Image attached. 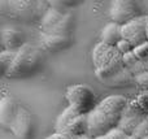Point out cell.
<instances>
[{"mask_svg": "<svg viewBox=\"0 0 148 139\" xmlns=\"http://www.w3.org/2000/svg\"><path fill=\"white\" fill-rule=\"evenodd\" d=\"M92 62L95 68V75L99 81L114 75L123 69V56L114 46H109L99 42L92 49Z\"/></svg>", "mask_w": 148, "mask_h": 139, "instance_id": "7a4b0ae2", "label": "cell"}, {"mask_svg": "<svg viewBox=\"0 0 148 139\" xmlns=\"http://www.w3.org/2000/svg\"><path fill=\"white\" fill-rule=\"evenodd\" d=\"M144 17V23H146V34H147V40H148V16H143Z\"/></svg>", "mask_w": 148, "mask_h": 139, "instance_id": "484cf974", "label": "cell"}, {"mask_svg": "<svg viewBox=\"0 0 148 139\" xmlns=\"http://www.w3.org/2000/svg\"><path fill=\"white\" fill-rule=\"evenodd\" d=\"M40 47L48 52H57L69 47L72 43L70 35H60V34H44L40 33Z\"/></svg>", "mask_w": 148, "mask_h": 139, "instance_id": "30bf717a", "label": "cell"}, {"mask_svg": "<svg viewBox=\"0 0 148 139\" xmlns=\"http://www.w3.org/2000/svg\"><path fill=\"white\" fill-rule=\"evenodd\" d=\"M17 51H9V49H4L0 53V64H1V74L5 75L9 68L12 66L13 61L16 59Z\"/></svg>", "mask_w": 148, "mask_h": 139, "instance_id": "ac0fdd59", "label": "cell"}, {"mask_svg": "<svg viewBox=\"0 0 148 139\" xmlns=\"http://www.w3.org/2000/svg\"><path fill=\"white\" fill-rule=\"evenodd\" d=\"M147 70H148V64H147Z\"/></svg>", "mask_w": 148, "mask_h": 139, "instance_id": "f1b7e54d", "label": "cell"}, {"mask_svg": "<svg viewBox=\"0 0 148 139\" xmlns=\"http://www.w3.org/2000/svg\"><path fill=\"white\" fill-rule=\"evenodd\" d=\"M66 100L69 107L79 112L81 114H88L96 104V95L92 91V88L87 85H72L66 90Z\"/></svg>", "mask_w": 148, "mask_h": 139, "instance_id": "5b68a950", "label": "cell"}, {"mask_svg": "<svg viewBox=\"0 0 148 139\" xmlns=\"http://www.w3.org/2000/svg\"><path fill=\"white\" fill-rule=\"evenodd\" d=\"M18 111V105L10 96H4L0 100V124L5 129H10L16 114Z\"/></svg>", "mask_w": 148, "mask_h": 139, "instance_id": "7c38bea8", "label": "cell"}, {"mask_svg": "<svg viewBox=\"0 0 148 139\" xmlns=\"http://www.w3.org/2000/svg\"><path fill=\"white\" fill-rule=\"evenodd\" d=\"M138 61H139V59L135 56L134 52H130V53H127V55L123 56V66L127 68V69L129 68H131L133 65H135Z\"/></svg>", "mask_w": 148, "mask_h": 139, "instance_id": "603a6c76", "label": "cell"}, {"mask_svg": "<svg viewBox=\"0 0 148 139\" xmlns=\"http://www.w3.org/2000/svg\"><path fill=\"white\" fill-rule=\"evenodd\" d=\"M127 100L122 95H109L88 113V135L97 138L118 127Z\"/></svg>", "mask_w": 148, "mask_h": 139, "instance_id": "6da1fadb", "label": "cell"}, {"mask_svg": "<svg viewBox=\"0 0 148 139\" xmlns=\"http://www.w3.org/2000/svg\"><path fill=\"white\" fill-rule=\"evenodd\" d=\"M146 116L147 114H144L142 109L134 108V105L127 104L120 121V125H118V129L122 130L126 135H133L138 129V126L142 124V121L146 118Z\"/></svg>", "mask_w": 148, "mask_h": 139, "instance_id": "9c48e42d", "label": "cell"}, {"mask_svg": "<svg viewBox=\"0 0 148 139\" xmlns=\"http://www.w3.org/2000/svg\"><path fill=\"white\" fill-rule=\"evenodd\" d=\"M66 134L79 138L82 135H88V114H79L68 127Z\"/></svg>", "mask_w": 148, "mask_h": 139, "instance_id": "e0dca14e", "label": "cell"}, {"mask_svg": "<svg viewBox=\"0 0 148 139\" xmlns=\"http://www.w3.org/2000/svg\"><path fill=\"white\" fill-rule=\"evenodd\" d=\"M126 137H127V135H126L122 130L116 127V129L110 130L109 133H107V134H104V135H100V137H97L95 139H126Z\"/></svg>", "mask_w": 148, "mask_h": 139, "instance_id": "ffe728a7", "label": "cell"}, {"mask_svg": "<svg viewBox=\"0 0 148 139\" xmlns=\"http://www.w3.org/2000/svg\"><path fill=\"white\" fill-rule=\"evenodd\" d=\"M133 52L135 53V56L138 57L140 61L147 62V64H148V40L146 42V43H143V44H140V46L135 47Z\"/></svg>", "mask_w": 148, "mask_h": 139, "instance_id": "d6986e66", "label": "cell"}, {"mask_svg": "<svg viewBox=\"0 0 148 139\" xmlns=\"http://www.w3.org/2000/svg\"><path fill=\"white\" fill-rule=\"evenodd\" d=\"M144 139H148V137H147V138H144Z\"/></svg>", "mask_w": 148, "mask_h": 139, "instance_id": "f546056e", "label": "cell"}, {"mask_svg": "<svg viewBox=\"0 0 148 139\" xmlns=\"http://www.w3.org/2000/svg\"><path fill=\"white\" fill-rule=\"evenodd\" d=\"M66 13H64L60 8H53L49 7L48 10L44 13V16L42 17L40 21V33H51L57 25L62 21V18L65 17Z\"/></svg>", "mask_w": 148, "mask_h": 139, "instance_id": "4fadbf2b", "label": "cell"}, {"mask_svg": "<svg viewBox=\"0 0 148 139\" xmlns=\"http://www.w3.org/2000/svg\"><path fill=\"white\" fill-rule=\"evenodd\" d=\"M109 16L112 22H116L118 25L123 26L127 22L135 20L140 16L139 8L136 4L130 0H114L110 4Z\"/></svg>", "mask_w": 148, "mask_h": 139, "instance_id": "8992f818", "label": "cell"}, {"mask_svg": "<svg viewBox=\"0 0 148 139\" xmlns=\"http://www.w3.org/2000/svg\"><path fill=\"white\" fill-rule=\"evenodd\" d=\"M47 3L30 1V0H1L0 13L1 16L17 21H33L48 10Z\"/></svg>", "mask_w": 148, "mask_h": 139, "instance_id": "3957f363", "label": "cell"}, {"mask_svg": "<svg viewBox=\"0 0 148 139\" xmlns=\"http://www.w3.org/2000/svg\"><path fill=\"white\" fill-rule=\"evenodd\" d=\"M46 139H77L75 137H72V135L69 134H65V133H52L51 135H48Z\"/></svg>", "mask_w": 148, "mask_h": 139, "instance_id": "d4e9b609", "label": "cell"}, {"mask_svg": "<svg viewBox=\"0 0 148 139\" xmlns=\"http://www.w3.org/2000/svg\"><path fill=\"white\" fill-rule=\"evenodd\" d=\"M116 48H117V51L120 52L122 56H125V55H127V53H130V52L134 51V46L129 40H126V39H122V40L118 42Z\"/></svg>", "mask_w": 148, "mask_h": 139, "instance_id": "44dd1931", "label": "cell"}, {"mask_svg": "<svg viewBox=\"0 0 148 139\" xmlns=\"http://www.w3.org/2000/svg\"><path fill=\"white\" fill-rule=\"evenodd\" d=\"M135 82L138 83V85H140V86H143V87L148 88V70L143 72L142 74L136 75V77H135Z\"/></svg>", "mask_w": 148, "mask_h": 139, "instance_id": "cb8c5ba5", "label": "cell"}, {"mask_svg": "<svg viewBox=\"0 0 148 139\" xmlns=\"http://www.w3.org/2000/svg\"><path fill=\"white\" fill-rule=\"evenodd\" d=\"M77 139H95V138L90 137V135H82V137H79V138H77Z\"/></svg>", "mask_w": 148, "mask_h": 139, "instance_id": "4316f807", "label": "cell"}, {"mask_svg": "<svg viewBox=\"0 0 148 139\" xmlns=\"http://www.w3.org/2000/svg\"><path fill=\"white\" fill-rule=\"evenodd\" d=\"M122 38L129 40L134 46V48L147 42V34H146V23H144V17L139 16L135 20L127 22L122 26Z\"/></svg>", "mask_w": 148, "mask_h": 139, "instance_id": "52a82bcc", "label": "cell"}, {"mask_svg": "<svg viewBox=\"0 0 148 139\" xmlns=\"http://www.w3.org/2000/svg\"><path fill=\"white\" fill-rule=\"evenodd\" d=\"M1 38V47L4 49L9 51H17L23 46V34L20 30L13 27H3L0 31Z\"/></svg>", "mask_w": 148, "mask_h": 139, "instance_id": "8fae6325", "label": "cell"}, {"mask_svg": "<svg viewBox=\"0 0 148 139\" xmlns=\"http://www.w3.org/2000/svg\"><path fill=\"white\" fill-rule=\"evenodd\" d=\"M126 139H139V138L135 137V135H127V137H126Z\"/></svg>", "mask_w": 148, "mask_h": 139, "instance_id": "83f0119b", "label": "cell"}, {"mask_svg": "<svg viewBox=\"0 0 148 139\" xmlns=\"http://www.w3.org/2000/svg\"><path fill=\"white\" fill-rule=\"evenodd\" d=\"M9 130L17 139H30L33 135V118L30 112L23 107H18L16 118Z\"/></svg>", "mask_w": 148, "mask_h": 139, "instance_id": "ba28073f", "label": "cell"}, {"mask_svg": "<svg viewBox=\"0 0 148 139\" xmlns=\"http://www.w3.org/2000/svg\"><path fill=\"white\" fill-rule=\"evenodd\" d=\"M104 85L110 86V87H125V86H130L134 85L135 82V75L127 69V68H123L121 69L118 73H116L114 75L107 78V79L100 81Z\"/></svg>", "mask_w": 148, "mask_h": 139, "instance_id": "9a60e30c", "label": "cell"}, {"mask_svg": "<svg viewBox=\"0 0 148 139\" xmlns=\"http://www.w3.org/2000/svg\"><path fill=\"white\" fill-rule=\"evenodd\" d=\"M133 135L138 137L139 139H144L148 137V114L146 116V118L142 121V124L138 126V129L135 130V133Z\"/></svg>", "mask_w": 148, "mask_h": 139, "instance_id": "7402d4cb", "label": "cell"}, {"mask_svg": "<svg viewBox=\"0 0 148 139\" xmlns=\"http://www.w3.org/2000/svg\"><path fill=\"white\" fill-rule=\"evenodd\" d=\"M42 62V52L38 47L25 43L20 49H17V55L12 66L7 72L4 77L8 78H22L27 77L34 73Z\"/></svg>", "mask_w": 148, "mask_h": 139, "instance_id": "277c9868", "label": "cell"}, {"mask_svg": "<svg viewBox=\"0 0 148 139\" xmlns=\"http://www.w3.org/2000/svg\"><path fill=\"white\" fill-rule=\"evenodd\" d=\"M79 114L81 113H79L77 109H74L73 107L68 105V108H65L64 111L59 114V117H57L56 125H55V130H56L57 133H65V134H66L68 127L72 125V122L79 116Z\"/></svg>", "mask_w": 148, "mask_h": 139, "instance_id": "2e32d148", "label": "cell"}, {"mask_svg": "<svg viewBox=\"0 0 148 139\" xmlns=\"http://www.w3.org/2000/svg\"><path fill=\"white\" fill-rule=\"evenodd\" d=\"M122 26L118 25L116 22H108L101 30V35H100V42L109 46H117L118 42L122 40Z\"/></svg>", "mask_w": 148, "mask_h": 139, "instance_id": "5bb4252c", "label": "cell"}]
</instances>
